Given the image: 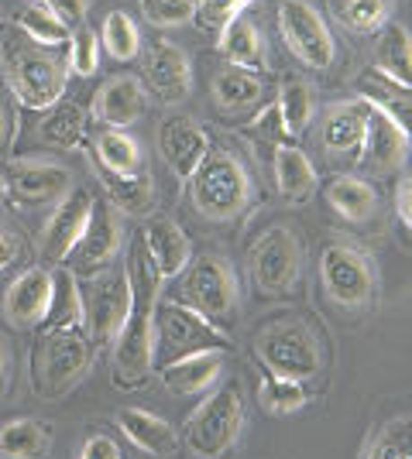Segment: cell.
<instances>
[{"label": "cell", "mask_w": 412, "mask_h": 459, "mask_svg": "<svg viewBox=\"0 0 412 459\" xmlns=\"http://www.w3.org/2000/svg\"><path fill=\"white\" fill-rule=\"evenodd\" d=\"M90 360H93V343L83 316V295L73 271H59L52 312L41 323L39 343L31 353V384L41 398H62L69 387L83 381Z\"/></svg>", "instance_id": "1"}, {"label": "cell", "mask_w": 412, "mask_h": 459, "mask_svg": "<svg viewBox=\"0 0 412 459\" xmlns=\"http://www.w3.org/2000/svg\"><path fill=\"white\" fill-rule=\"evenodd\" d=\"M127 288H131V299L114 340V374H110L114 387L120 391L141 387L155 370V312L162 274L141 233L131 237V247H127Z\"/></svg>", "instance_id": "2"}, {"label": "cell", "mask_w": 412, "mask_h": 459, "mask_svg": "<svg viewBox=\"0 0 412 459\" xmlns=\"http://www.w3.org/2000/svg\"><path fill=\"white\" fill-rule=\"evenodd\" d=\"M0 62H4V79L21 107L48 110L66 96V79H69L66 52L31 41L18 24H7L0 31Z\"/></svg>", "instance_id": "3"}, {"label": "cell", "mask_w": 412, "mask_h": 459, "mask_svg": "<svg viewBox=\"0 0 412 459\" xmlns=\"http://www.w3.org/2000/svg\"><path fill=\"white\" fill-rule=\"evenodd\" d=\"M255 182L244 169V161L227 148H210V154L199 161V169L189 175V199L199 216L231 223L251 206Z\"/></svg>", "instance_id": "4"}, {"label": "cell", "mask_w": 412, "mask_h": 459, "mask_svg": "<svg viewBox=\"0 0 412 459\" xmlns=\"http://www.w3.org/2000/svg\"><path fill=\"white\" fill-rule=\"evenodd\" d=\"M244 432V402L237 384H224L220 391H214L206 402L199 404L197 411L186 419L182 429V442L203 459H220L224 453H231Z\"/></svg>", "instance_id": "5"}, {"label": "cell", "mask_w": 412, "mask_h": 459, "mask_svg": "<svg viewBox=\"0 0 412 459\" xmlns=\"http://www.w3.org/2000/svg\"><path fill=\"white\" fill-rule=\"evenodd\" d=\"M258 357L268 374L285 381H310L320 370V343L316 333L299 319L275 323L258 333Z\"/></svg>", "instance_id": "6"}, {"label": "cell", "mask_w": 412, "mask_h": 459, "mask_svg": "<svg viewBox=\"0 0 412 459\" xmlns=\"http://www.w3.org/2000/svg\"><path fill=\"white\" fill-rule=\"evenodd\" d=\"M182 274H186L182 278V306L203 312L216 325L234 319L237 302H241V288H237L234 268L224 257H216V254L193 257Z\"/></svg>", "instance_id": "7"}, {"label": "cell", "mask_w": 412, "mask_h": 459, "mask_svg": "<svg viewBox=\"0 0 412 459\" xmlns=\"http://www.w3.org/2000/svg\"><path fill=\"white\" fill-rule=\"evenodd\" d=\"M278 31L285 48L293 52L306 69H330L337 58V39L327 18L310 0H282L278 4Z\"/></svg>", "instance_id": "8"}, {"label": "cell", "mask_w": 412, "mask_h": 459, "mask_svg": "<svg viewBox=\"0 0 412 459\" xmlns=\"http://www.w3.org/2000/svg\"><path fill=\"white\" fill-rule=\"evenodd\" d=\"M210 346L227 350V333H224V325L210 323L203 312L182 306V302H158L155 357H158V350H165V364H172L179 357H189V353L210 350Z\"/></svg>", "instance_id": "9"}, {"label": "cell", "mask_w": 412, "mask_h": 459, "mask_svg": "<svg viewBox=\"0 0 412 459\" xmlns=\"http://www.w3.org/2000/svg\"><path fill=\"white\" fill-rule=\"evenodd\" d=\"M320 281L340 308H361L374 295V264L364 250L337 240L320 254Z\"/></svg>", "instance_id": "10"}, {"label": "cell", "mask_w": 412, "mask_h": 459, "mask_svg": "<svg viewBox=\"0 0 412 459\" xmlns=\"http://www.w3.org/2000/svg\"><path fill=\"white\" fill-rule=\"evenodd\" d=\"M79 295H83V316H86V329H90L93 350L114 346L120 323L127 316V299H131L127 271H97V274H90L86 288H79Z\"/></svg>", "instance_id": "11"}, {"label": "cell", "mask_w": 412, "mask_h": 459, "mask_svg": "<svg viewBox=\"0 0 412 459\" xmlns=\"http://www.w3.org/2000/svg\"><path fill=\"white\" fill-rule=\"evenodd\" d=\"M251 278L258 291L265 295H285L293 291L302 274V247L289 227H268L251 247Z\"/></svg>", "instance_id": "12"}, {"label": "cell", "mask_w": 412, "mask_h": 459, "mask_svg": "<svg viewBox=\"0 0 412 459\" xmlns=\"http://www.w3.org/2000/svg\"><path fill=\"white\" fill-rule=\"evenodd\" d=\"M141 76L145 90H152L162 103H179L193 90V62L182 45L158 39L141 56Z\"/></svg>", "instance_id": "13"}, {"label": "cell", "mask_w": 412, "mask_h": 459, "mask_svg": "<svg viewBox=\"0 0 412 459\" xmlns=\"http://www.w3.org/2000/svg\"><path fill=\"white\" fill-rule=\"evenodd\" d=\"M93 216V195L86 189H69V195H62L56 203L52 216L45 220L41 230V254L52 264H66L69 254L76 250V244L83 240V233L90 227Z\"/></svg>", "instance_id": "14"}, {"label": "cell", "mask_w": 412, "mask_h": 459, "mask_svg": "<svg viewBox=\"0 0 412 459\" xmlns=\"http://www.w3.org/2000/svg\"><path fill=\"white\" fill-rule=\"evenodd\" d=\"M120 250V220L118 210L110 203H93V216L90 227L83 233V240L76 244V250L69 254V271L76 274H97V271L110 268L114 257Z\"/></svg>", "instance_id": "15"}, {"label": "cell", "mask_w": 412, "mask_h": 459, "mask_svg": "<svg viewBox=\"0 0 412 459\" xmlns=\"http://www.w3.org/2000/svg\"><path fill=\"white\" fill-rule=\"evenodd\" d=\"M210 148L214 141L206 134V127H199L193 117H169L158 127V154L182 182H189V175L197 172Z\"/></svg>", "instance_id": "16"}, {"label": "cell", "mask_w": 412, "mask_h": 459, "mask_svg": "<svg viewBox=\"0 0 412 459\" xmlns=\"http://www.w3.org/2000/svg\"><path fill=\"white\" fill-rule=\"evenodd\" d=\"M52 299H56V274L35 264L11 281L7 295H4V316L21 329H31L48 319Z\"/></svg>", "instance_id": "17"}, {"label": "cell", "mask_w": 412, "mask_h": 459, "mask_svg": "<svg viewBox=\"0 0 412 459\" xmlns=\"http://www.w3.org/2000/svg\"><path fill=\"white\" fill-rule=\"evenodd\" d=\"M409 137L406 131L389 120L378 107L368 103V131H364V152H361V165L372 175H395L406 161H409Z\"/></svg>", "instance_id": "18"}, {"label": "cell", "mask_w": 412, "mask_h": 459, "mask_svg": "<svg viewBox=\"0 0 412 459\" xmlns=\"http://www.w3.org/2000/svg\"><path fill=\"white\" fill-rule=\"evenodd\" d=\"M11 195L28 203V206H39V203H59L62 195H69L73 189V178L69 172L56 165V161H41V158H21L11 165Z\"/></svg>", "instance_id": "19"}, {"label": "cell", "mask_w": 412, "mask_h": 459, "mask_svg": "<svg viewBox=\"0 0 412 459\" xmlns=\"http://www.w3.org/2000/svg\"><path fill=\"white\" fill-rule=\"evenodd\" d=\"M148 110V90L137 76H110L93 96V117L103 127L127 131Z\"/></svg>", "instance_id": "20"}, {"label": "cell", "mask_w": 412, "mask_h": 459, "mask_svg": "<svg viewBox=\"0 0 412 459\" xmlns=\"http://www.w3.org/2000/svg\"><path fill=\"white\" fill-rule=\"evenodd\" d=\"M141 240L155 261L162 281H172L182 271L189 268L193 261V240L186 237V230L179 227L172 216H152L145 227H141Z\"/></svg>", "instance_id": "21"}, {"label": "cell", "mask_w": 412, "mask_h": 459, "mask_svg": "<svg viewBox=\"0 0 412 459\" xmlns=\"http://www.w3.org/2000/svg\"><path fill=\"white\" fill-rule=\"evenodd\" d=\"M224 357H227V350L210 346V350H199V353H189V357H179L172 364H162L158 367V377H162L169 394H179V398L203 394V391H210L220 381Z\"/></svg>", "instance_id": "22"}, {"label": "cell", "mask_w": 412, "mask_h": 459, "mask_svg": "<svg viewBox=\"0 0 412 459\" xmlns=\"http://www.w3.org/2000/svg\"><path fill=\"white\" fill-rule=\"evenodd\" d=\"M364 131H368V103L357 96V100H347V103H334L327 110L320 137H323V148L330 154H344V158L361 161Z\"/></svg>", "instance_id": "23"}, {"label": "cell", "mask_w": 412, "mask_h": 459, "mask_svg": "<svg viewBox=\"0 0 412 459\" xmlns=\"http://www.w3.org/2000/svg\"><path fill=\"white\" fill-rule=\"evenodd\" d=\"M210 93H214V107L224 117H244L255 114L258 107L265 103L268 82H265L261 73L224 65V69H216L214 82H210Z\"/></svg>", "instance_id": "24"}, {"label": "cell", "mask_w": 412, "mask_h": 459, "mask_svg": "<svg viewBox=\"0 0 412 459\" xmlns=\"http://www.w3.org/2000/svg\"><path fill=\"white\" fill-rule=\"evenodd\" d=\"M216 48H220V56L227 58V65L248 69V73H261V76L268 69V45H265L261 28L251 18L231 21L216 35Z\"/></svg>", "instance_id": "25"}, {"label": "cell", "mask_w": 412, "mask_h": 459, "mask_svg": "<svg viewBox=\"0 0 412 459\" xmlns=\"http://www.w3.org/2000/svg\"><path fill=\"white\" fill-rule=\"evenodd\" d=\"M374 76L412 90V35L402 24H385L374 31Z\"/></svg>", "instance_id": "26"}, {"label": "cell", "mask_w": 412, "mask_h": 459, "mask_svg": "<svg viewBox=\"0 0 412 459\" xmlns=\"http://www.w3.org/2000/svg\"><path fill=\"white\" fill-rule=\"evenodd\" d=\"M118 425L124 429V436L135 442L141 453L172 456L179 449V432L162 419V415L148 411V408H120Z\"/></svg>", "instance_id": "27"}, {"label": "cell", "mask_w": 412, "mask_h": 459, "mask_svg": "<svg viewBox=\"0 0 412 459\" xmlns=\"http://www.w3.org/2000/svg\"><path fill=\"white\" fill-rule=\"evenodd\" d=\"M275 186L282 192V199L289 203H306L316 192V169L310 161V154L295 144H278L272 161Z\"/></svg>", "instance_id": "28"}, {"label": "cell", "mask_w": 412, "mask_h": 459, "mask_svg": "<svg viewBox=\"0 0 412 459\" xmlns=\"http://www.w3.org/2000/svg\"><path fill=\"white\" fill-rule=\"evenodd\" d=\"M327 203L337 216H344L347 223H364L378 210V192L368 178L357 175H340L327 186Z\"/></svg>", "instance_id": "29"}, {"label": "cell", "mask_w": 412, "mask_h": 459, "mask_svg": "<svg viewBox=\"0 0 412 459\" xmlns=\"http://www.w3.org/2000/svg\"><path fill=\"white\" fill-rule=\"evenodd\" d=\"M100 182L107 189V199L118 212H127V216H145L155 203V182L148 172H135V175H110L100 172Z\"/></svg>", "instance_id": "30"}, {"label": "cell", "mask_w": 412, "mask_h": 459, "mask_svg": "<svg viewBox=\"0 0 412 459\" xmlns=\"http://www.w3.org/2000/svg\"><path fill=\"white\" fill-rule=\"evenodd\" d=\"M52 449V429L35 419L7 421L0 429V459H45Z\"/></svg>", "instance_id": "31"}, {"label": "cell", "mask_w": 412, "mask_h": 459, "mask_svg": "<svg viewBox=\"0 0 412 459\" xmlns=\"http://www.w3.org/2000/svg\"><path fill=\"white\" fill-rule=\"evenodd\" d=\"M41 137L48 144H56L62 152H73L86 141V131H90V120H86V110L73 103V100H59L56 107L45 110V120H41Z\"/></svg>", "instance_id": "32"}, {"label": "cell", "mask_w": 412, "mask_h": 459, "mask_svg": "<svg viewBox=\"0 0 412 459\" xmlns=\"http://www.w3.org/2000/svg\"><path fill=\"white\" fill-rule=\"evenodd\" d=\"M357 96H361L364 103L378 107L389 120H395V124L406 131V137H409V144H412V90H402V86H395V82H385L381 76H364Z\"/></svg>", "instance_id": "33"}, {"label": "cell", "mask_w": 412, "mask_h": 459, "mask_svg": "<svg viewBox=\"0 0 412 459\" xmlns=\"http://www.w3.org/2000/svg\"><path fill=\"white\" fill-rule=\"evenodd\" d=\"M334 18L354 35H374L392 21V0H327Z\"/></svg>", "instance_id": "34"}, {"label": "cell", "mask_w": 412, "mask_h": 459, "mask_svg": "<svg viewBox=\"0 0 412 459\" xmlns=\"http://www.w3.org/2000/svg\"><path fill=\"white\" fill-rule=\"evenodd\" d=\"M275 107H278V117H282V131H285V137L306 134V127H310V120H313V114H316L313 86L302 82V79H289V82L278 90Z\"/></svg>", "instance_id": "35"}, {"label": "cell", "mask_w": 412, "mask_h": 459, "mask_svg": "<svg viewBox=\"0 0 412 459\" xmlns=\"http://www.w3.org/2000/svg\"><path fill=\"white\" fill-rule=\"evenodd\" d=\"M97 161H100V172L135 175V172H141V144H137L127 131L107 127V131L97 137Z\"/></svg>", "instance_id": "36"}, {"label": "cell", "mask_w": 412, "mask_h": 459, "mask_svg": "<svg viewBox=\"0 0 412 459\" xmlns=\"http://www.w3.org/2000/svg\"><path fill=\"white\" fill-rule=\"evenodd\" d=\"M100 45L118 62H131L141 56V31H137L135 18L127 11H110L100 24Z\"/></svg>", "instance_id": "37"}, {"label": "cell", "mask_w": 412, "mask_h": 459, "mask_svg": "<svg viewBox=\"0 0 412 459\" xmlns=\"http://www.w3.org/2000/svg\"><path fill=\"white\" fill-rule=\"evenodd\" d=\"M18 28L39 45H48V48H62L69 41V28L62 24L45 4H28L18 14Z\"/></svg>", "instance_id": "38"}, {"label": "cell", "mask_w": 412, "mask_h": 459, "mask_svg": "<svg viewBox=\"0 0 412 459\" xmlns=\"http://www.w3.org/2000/svg\"><path fill=\"white\" fill-rule=\"evenodd\" d=\"M258 398L268 404V411H275V415H293L310 402L302 381H285V377H275V374H265V381L258 387Z\"/></svg>", "instance_id": "39"}, {"label": "cell", "mask_w": 412, "mask_h": 459, "mask_svg": "<svg viewBox=\"0 0 412 459\" xmlns=\"http://www.w3.org/2000/svg\"><path fill=\"white\" fill-rule=\"evenodd\" d=\"M255 0H197V11H193V21L203 35H220L231 21L244 18V11L251 7Z\"/></svg>", "instance_id": "40"}, {"label": "cell", "mask_w": 412, "mask_h": 459, "mask_svg": "<svg viewBox=\"0 0 412 459\" xmlns=\"http://www.w3.org/2000/svg\"><path fill=\"white\" fill-rule=\"evenodd\" d=\"M100 35L93 28L79 24L76 31H69V52H66V62H69V73L76 76H97L100 69Z\"/></svg>", "instance_id": "41"}, {"label": "cell", "mask_w": 412, "mask_h": 459, "mask_svg": "<svg viewBox=\"0 0 412 459\" xmlns=\"http://www.w3.org/2000/svg\"><path fill=\"white\" fill-rule=\"evenodd\" d=\"M364 459H412V419H392L368 446Z\"/></svg>", "instance_id": "42"}, {"label": "cell", "mask_w": 412, "mask_h": 459, "mask_svg": "<svg viewBox=\"0 0 412 459\" xmlns=\"http://www.w3.org/2000/svg\"><path fill=\"white\" fill-rule=\"evenodd\" d=\"M141 11L158 28H179V24L193 21L197 0H141Z\"/></svg>", "instance_id": "43"}, {"label": "cell", "mask_w": 412, "mask_h": 459, "mask_svg": "<svg viewBox=\"0 0 412 459\" xmlns=\"http://www.w3.org/2000/svg\"><path fill=\"white\" fill-rule=\"evenodd\" d=\"M45 7H48L69 31H76L79 24L86 21V0H45Z\"/></svg>", "instance_id": "44"}, {"label": "cell", "mask_w": 412, "mask_h": 459, "mask_svg": "<svg viewBox=\"0 0 412 459\" xmlns=\"http://www.w3.org/2000/svg\"><path fill=\"white\" fill-rule=\"evenodd\" d=\"M79 459H124L120 456V446L110 436H90L86 446H83V453Z\"/></svg>", "instance_id": "45"}, {"label": "cell", "mask_w": 412, "mask_h": 459, "mask_svg": "<svg viewBox=\"0 0 412 459\" xmlns=\"http://www.w3.org/2000/svg\"><path fill=\"white\" fill-rule=\"evenodd\" d=\"M395 212H399V220L412 230V175H406V178L399 182V189H395Z\"/></svg>", "instance_id": "46"}, {"label": "cell", "mask_w": 412, "mask_h": 459, "mask_svg": "<svg viewBox=\"0 0 412 459\" xmlns=\"http://www.w3.org/2000/svg\"><path fill=\"white\" fill-rule=\"evenodd\" d=\"M14 134H18V120L11 117V110L0 103V158L7 154V148L14 144Z\"/></svg>", "instance_id": "47"}, {"label": "cell", "mask_w": 412, "mask_h": 459, "mask_svg": "<svg viewBox=\"0 0 412 459\" xmlns=\"http://www.w3.org/2000/svg\"><path fill=\"white\" fill-rule=\"evenodd\" d=\"M14 257H18V240H14L11 233H4V230H0V271L7 268Z\"/></svg>", "instance_id": "48"}, {"label": "cell", "mask_w": 412, "mask_h": 459, "mask_svg": "<svg viewBox=\"0 0 412 459\" xmlns=\"http://www.w3.org/2000/svg\"><path fill=\"white\" fill-rule=\"evenodd\" d=\"M7 374H11V357H7V343H4V336H0V398H4V391H7Z\"/></svg>", "instance_id": "49"}, {"label": "cell", "mask_w": 412, "mask_h": 459, "mask_svg": "<svg viewBox=\"0 0 412 459\" xmlns=\"http://www.w3.org/2000/svg\"><path fill=\"white\" fill-rule=\"evenodd\" d=\"M7 195H11V186H7V178H4V175H0V206H4V203H7Z\"/></svg>", "instance_id": "50"}, {"label": "cell", "mask_w": 412, "mask_h": 459, "mask_svg": "<svg viewBox=\"0 0 412 459\" xmlns=\"http://www.w3.org/2000/svg\"><path fill=\"white\" fill-rule=\"evenodd\" d=\"M28 4H45V0H28Z\"/></svg>", "instance_id": "51"}]
</instances>
